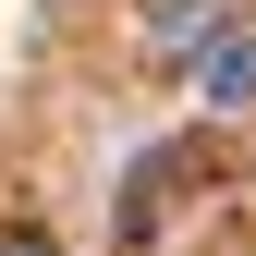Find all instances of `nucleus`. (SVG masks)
<instances>
[{"mask_svg": "<svg viewBox=\"0 0 256 256\" xmlns=\"http://www.w3.org/2000/svg\"><path fill=\"white\" fill-rule=\"evenodd\" d=\"M196 171H208V146H146L134 171H122V208H110V232H122V244H146L158 220L183 208V183H196Z\"/></svg>", "mask_w": 256, "mask_h": 256, "instance_id": "nucleus-1", "label": "nucleus"}, {"mask_svg": "<svg viewBox=\"0 0 256 256\" xmlns=\"http://www.w3.org/2000/svg\"><path fill=\"white\" fill-rule=\"evenodd\" d=\"M220 24H232V0H158L146 12V61H208Z\"/></svg>", "mask_w": 256, "mask_h": 256, "instance_id": "nucleus-2", "label": "nucleus"}, {"mask_svg": "<svg viewBox=\"0 0 256 256\" xmlns=\"http://www.w3.org/2000/svg\"><path fill=\"white\" fill-rule=\"evenodd\" d=\"M208 98H220V110L256 98V37H220V49H208Z\"/></svg>", "mask_w": 256, "mask_h": 256, "instance_id": "nucleus-3", "label": "nucleus"}, {"mask_svg": "<svg viewBox=\"0 0 256 256\" xmlns=\"http://www.w3.org/2000/svg\"><path fill=\"white\" fill-rule=\"evenodd\" d=\"M0 256H61V244H49V220H0Z\"/></svg>", "mask_w": 256, "mask_h": 256, "instance_id": "nucleus-4", "label": "nucleus"}]
</instances>
